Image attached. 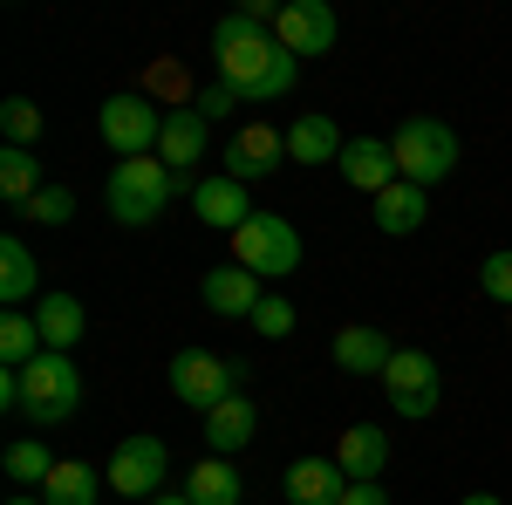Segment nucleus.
I'll use <instances>...</instances> for the list:
<instances>
[{"label":"nucleus","mask_w":512,"mask_h":505,"mask_svg":"<svg viewBox=\"0 0 512 505\" xmlns=\"http://www.w3.org/2000/svg\"><path fill=\"white\" fill-rule=\"evenodd\" d=\"M212 62H219V82L233 89L239 103H274V96H287L294 76H301V62H294L274 35H246V41H233V48H212Z\"/></svg>","instance_id":"f257e3e1"},{"label":"nucleus","mask_w":512,"mask_h":505,"mask_svg":"<svg viewBox=\"0 0 512 505\" xmlns=\"http://www.w3.org/2000/svg\"><path fill=\"white\" fill-rule=\"evenodd\" d=\"M178 185L185 178L164 157H123L117 171H110V185H103V205H110L117 226H151V219H164V205L178 198Z\"/></svg>","instance_id":"f03ea898"},{"label":"nucleus","mask_w":512,"mask_h":505,"mask_svg":"<svg viewBox=\"0 0 512 505\" xmlns=\"http://www.w3.org/2000/svg\"><path fill=\"white\" fill-rule=\"evenodd\" d=\"M390 151H396V178L431 192V185H444V178L458 171V130L437 123V117H410L390 137Z\"/></svg>","instance_id":"7ed1b4c3"},{"label":"nucleus","mask_w":512,"mask_h":505,"mask_svg":"<svg viewBox=\"0 0 512 505\" xmlns=\"http://www.w3.org/2000/svg\"><path fill=\"white\" fill-rule=\"evenodd\" d=\"M233 260L246 273H260V280H287V273H301V233H294V219H280V212H253V219L233 233Z\"/></svg>","instance_id":"20e7f679"},{"label":"nucleus","mask_w":512,"mask_h":505,"mask_svg":"<svg viewBox=\"0 0 512 505\" xmlns=\"http://www.w3.org/2000/svg\"><path fill=\"white\" fill-rule=\"evenodd\" d=\"M21 389H28V424H69L76 417V403H82V369L69 362V355H55V349H41L28 369H21Z\"/></svg>","instance_id":"39448f33"},{"label":"nucleus","mask_w":512,"mask_h":505,"mask_svg":"<svg viewBox=\"0 0 512 505\" xmlns=\"http://www.w3.org/2000/svg\"><path fill=\"white\" fill-rule=\"evenodd\" d=\"M239 383H246V369L226 362V355H212V349H178L171 355V396H178L185 410H198V417H212L226 396H239Z\"/></svg>","instance_id":"423d86ee"},{"label":"nucleus","mask_w":512,"mask_h":505,"mask_svg":"<svg viewBox=\"0 0 512 505\" xmlns=\"http://www.w3.org/2000/svg\"><path fill=\"white\" fill-rule=\"evenodd\" d=\"M96 130H103V144L117 157H158L164 110L151 96H110V103L96 110Z\"/></svg>","instance_id":"0eeeda50"},{"label":"nucleus","mask_w":512,"mask_h":505,"mask_svg":"<svg viewBox=\"0 0 512 505\" xmlns=\"http://www.w3.org/2000/svg\"><path fill=\"white\" fill-rule=\"evenodd\" d=\"M164 471H171L164 437H123L117 451H110L103 485H110L117 499H158V492H164Z\"/></svg>","instance_id":"6e6552de"},{"label":"nucleus","mask_w":512,"mask_h":505,"mask_svg":"<svg viewBox=\"0 0 512 505\" xmlns=\"http://www.w3.org/2000/svg\"><path fill=\"white\" fill-rule=\"evenodd\" d=\"M383 396H390L396 417L424 424V417L437 410V396H444V376H437V362L424 349H396V362L383 369Z\"/></svg>","instance_id":"1a4fd4ad"},{"label":"nucleus","mask_w":512,"mask_h":505,"mask_svg":"<svg viewBox=\"0 0 512 505\" xmlns=\"http://www.w3.org/2000/svg\"><path fill=\"white\" fill-rule=\"evenodd\" d=\"M335 7L328 0H280V14H274V41L294 55V62H308V55H328L335 48Z\"/></svg>","instance_id":"9d476101"},{"label":"nucleus","mask_w":512,"mask_h":505,"mask_svg":"<svg viewBox=\"0 0 512 505\" xmlns=\"http://www.w3.org/2000/svg\"><path fill=\"white\" fill-rule=\"evenodd\" d=\"M226 178L239 185H253V178H274L280 164H287V130H267V123H253V130H239L233 144H226Z\"/></svg>","instance_id":"9b49d317"},{"label":"nucleus","mask_w":512,"mask_h":505,"mask_svg":"<svg viewBox=\"0 0 512 505\" xmlns=\"http://www.w3.org/2000/svg\"><path fill=\"white\" fill-rule=\"evenodd\" d=\"M192 212L212 226V233H239V226L253 219V198H246L239 178L219 171V178H198V185H192Z\"/></svg>","instance_id":"f8f14e48"},{"label":"nucleus","mask_w":512,"mask_h":505,"mask_svg":"<svg viewBox=\"0 0 512 505\" xmlns=\"http://www.w3.org/2000/svg\"><path fill=\"white\" fill-rule=\"evenodd\" d=\"M260 301H267V294H260V273H246L239 260L205 267V308H212V314H226V321H253Z\"/></svg>","instance_id":"ddd939ff"},{"label":"nucleus","mask_w":512,"mask_h":505,"mask_svg":"<svg viewBox=\"0 0 512 505\" xmlns=\"http://www.w3.org/2000/svg\"><path fill=\"white\" fill-rule=\"evenodd\" d=\"M342 178H349L355 192H369V198H383L396 185V151H390V137H349V151H342V164H335Z\"/></svg>","instance_id":"4468645a"},{"label":"nucleus","mask_w":512,"mask_h":505,"mask_svg":"<svg viewBox=\"0 0 512 505\" xmlns=\"http://www.w3.org/2000/svg\"><path fill=\"white\" fill-rule=\"evenodd\" d=\"M390 362H396V342L383 335V328H369V321L335 328V369H349V376H376V383H383Z\"/></svg>","instance_id":"2eb2a0df"},{"label":"nucleus","mask_w":512,"mask_h":505,"mask_svg":"<svg viewBox=\"0 0 512 505\" xmlns=\"http://www.w3.org/2000/svg\"><path fill=\"white\" fill-rule=\"evenodd\" d=\"M260 437V403L239 389V396H226L212 417H205V444H212V458H233V451H246Z\"/></svg>","instance_id":"dca6fc26"},{"label":"nucleus","mask_w":512,"mask_h":505,"mask_svg":"<svg viewBox=\"0 0 512 505\" xmlns=\"http://www.w3.org/2000/svg\"><path fill=\"white\" fill-rule=\"evenodd\" d=\"M342 492H349V471L335 458H294L287 465V499L294 505H342Z\"/></svg>","instance_id":"f3484780"},{"label":"nucleus","mask_w":512,"mask_h":505,"mask_svg":"<svg viewBox=\"0 0 512 505\" xmlns=\"http://www.w3.org/2000/svg\"><path fill=\"white\" fill-rule=\"evenodd\" d=\"M335 465L349 471V485H376V478H383V465H390V437H383L376 424L342 430V444H335Z\"/></svg>","instance_id":"a211bd4d"},{"label":"nucleus","mask_w":512,"mask_h":505,"mask_svg":"<svg viewBox=\"0 0 512 505\" xmlns=\"http://www.w3.org/2000/svg\"><path fill=\"white\" fill-rule=\"evenodd\" d=\"M342 130L321 117V110H308V117L287 123V164H342Z\"/></svg>","instance_id":"6ab92c4d"},{"label":"nucleus","mask_w":512,"mask_h":505,"mask_svg":"<svg viewBox=\"0 0 512 505\" xmlns=\"http://www.w3.org/2000/svg\"><path fill=\"white\" fill-rule=\"evenodd\" d=\"M158 157L171 164V171H178V178H185L198 157H205V110H192V103H185V110H164Z\"/></svg>","instance_id":"aec40b11"},{"label":"nucleus","mask_w":512,"mask_h":505,"mask_svg":"<svg viewBox=\"0 0 512 505\" xmlns=\"http://www.w3.org/2000/svg\"><path fill=\"white\" fill-rule=\"evenodd\" d=\"M369 205H376V233H390V239H410L431 219V192H424V185H403V178H396L383 198H369Z\"/></svg>","instance_id":"412c9836"},{"label":"nucleus","mask_w":512,"mask_h":505,"mask_svg":"<svg viewBox=\"0 0 512 505\" xmlns=\"http://www.w3.org/2000/svg\"><path fill=\"white\" fill-rule=\"evenodd\" d=\"M35 321H41V342H48L55 355H69L82 335H89V308H82L76 294H41Z\"/></svg>","instance_id":"4be33fe9"},{"label":"nucleus","mask_w":512,"mask_h":505,"mask_svg":"<svg viewBox=\"0 0 512 505\" xmlns=\"http://www.w3.org/2000/svg\"><path fill=\"white\" fill-rule=\"evenodd\" d=\"M41 287V267H35V253H28V239H0V301L7 308H21L28 294Z\"/></svg>","instance_id":"5701e85b"},{"label":"nucleus","mask_w":512,"mask_h":505,"mask_svg":"<svg viewBox=\"0 0 512 505\" xmlns=\"http://www.w3.org/2000/svg\"><path fill=\"white\" fill-rule=\"evenodd\" d=\"M41 349H48V342H41V321H35V314H21V308L0 314V369H28Z\"/></svg>","instance_id":"b1692460"},{"label":"nucleus","mask_w":512,"mask_h":505,"mask_svg":"<svg viewBox=\"0 0 512 505\" xmlns=\"http://www.w3.org/2000/svg\"><path fill=\"white\" fill-rule=\"evenodd\" d=\"M185 492H192V505H239V471H233V458H198L192 478H185Z\"/></svg>","instance_id":"393cba45"},{"label":"nucleus","mask_w":512,"mask_h":505,"mask_svg":"<svg viewBox=\"0 0 512 505\" xmlns=\"http://www.w3.org/2000/svg\"><path fill=\"white\" fill-rule=\"evenodd\" d=\"M0 465H7V478H14V485H48V478H55V465H62V458H55V451H48V437H14V444H7V458H0Z\"/></svg>","instance_id":"a878e982"},{"label":"nucleus","mask_w":512,"mask_h":505,"mask_svg":"<svg viewBox=\"0 0 512 505\" xmlns=\"http://www.w3.org/2000/svg\"><path fill=\"white\" fill-rule=\"evenodd\" d=\"M41 505H96V465L62 458V465H55V478L41 485Z\"/></svg>","instance_id":"bb28decb"},{"label":"nucleus","mask_w":512,"mask_h":505,"mask_svg":"<svg viewBox=\"0 0 512 505\" xmlns=\"http://www.w3.org/2000/svg\"><path fill=\"white\" fill-rule=\"evenodd\" d=\"M35 192H41V157L21 151V144H7V151H0V198H7V205H28Z\"/></svg>","instance_id":"cd10ccee"},{"label":"nucleus","mask_w":512,"mask_h":505,"mask_svg":"<svg viewBox=\"0 0 512 505\" xmlns=\"http://www.w3.org/2000/svg\"><path fill=\"white\" fill-rule=\"evenodd\" d=\"M0 130H7V144L35 151L41 144V103L35 96H7V103H0Z\"/></svg>","instance_id":"c85d7f7f"},{"label":"nucleus","mask_w":512,"mask_h":505,"mask_svg":"<svg viewBox=\"0 0 512 505\" xmlns=\"http://www.w3.org/2000/svg\"><path fill=\"white\" fill-rule=\"evenodd\" d=\"M21 212H28L35 226H69V219H76V192H69V185H41Z\"/></svg>","instance_id":"c756f323"},{"label":"nucleus","mask_w":512,"mask_h":505,"mask_svg":"<svg viewBox=\"0 0 512 505\" xmlns=\"http://www.w3.org/2000/svg\"><path fill=\"white\" fill-rule=\"evenodd\" d=\"M478 294L512 308V253H485V260H478Z\"/></svg>","instance_id":"7c9ffc66"},{"label":"nucleus","mask_w":512,"mask_h":505,"mask_svg":"<svg viewBox=\"0 0 512 505\" xmlns=\"http://www.w3.org/2000/svg\"><path fill=\"white\" fill-rule=\"evenodd\" d=\"M253 328H260L267 342H280V335H294V301H280V294H267V301L253 308Z\"/></svg>","instance_id":"2f4dec72"},{"label":"nucleus","mask_w":512,"mask_h":505,"mask_svg":"<svg viewBox=\"0 0 512 505\" xmlns=\"http://www.w3.org/2000/svg\"><path fill=\"white\" fill-rule=\"evenodd\" d=\"M233 103H239L233 89H226V82H212V89H205V96H198L192 110H205V123H212V117H226V110H233Z\"/></svg>","instance_id":"473e14b6"},{"label":"nucleus","mask_w":512,"mask_h":505,"mask_svg":"<svg viewBox=\"0 0 512 505\" xmlns=\"http://www.w3.org/2000/svg\"><path fill=\"white\" fill-rule=\"evenodd\" d=\"M342 505H390V492H383V485H349Z\"/></svg>","instance_id":"72a5a7b5"},{"label":"nucleus","mask_w":512,"mask_h":505,"mask_svg":"<svg viewBox=\"0 0 512 505\" xmlns=\"http://www.w3.org/2000/svg\"><path fill=\"white\" fill-rule=\"evenodd\" d=\"M151 505H192V492H158Z\"/></svg>","instance_id":"f704fd0d"},{"label":"nucleus","mask_w":512,"mask_h":505,"mask_svg":"<svg viewBox=\"0 0 512 505\" xmlns=\"http://www.w3.org/2000/svg\"><path fill=\"white\" fill-rule=\"evenodd\" d=\"M458 505H499V492H472V499H458Z\"/></svg>","instance_id":"c9c22d12"},{"label":"nucleus","mask_w":512,"mask_h":505,"mask_svg":"<svg viewBox=\"0 0 512 505\" xmlns=\"http://www.w3.org/2000/svg\"><path fill=\"white\" fill-rule=\"evenodd\" d=\"M7 505H41V499H35V492H14V499H7Z\"/></svg>","instance_id":"e433bc0d"},{"label":"nucleus","mask_w":512,"mask_h":505,"mask_svg":"<svg viewBox=\"0 0 512 505\" xmlns=\"http://www.w3.org/2000/svg\"><path fill=\"white\" fill-rule=\"evenodd\" d=\"M506 328H512V314H506Z\"/></svg>","instance_id":"4c0bfd02"}]
</instances>
